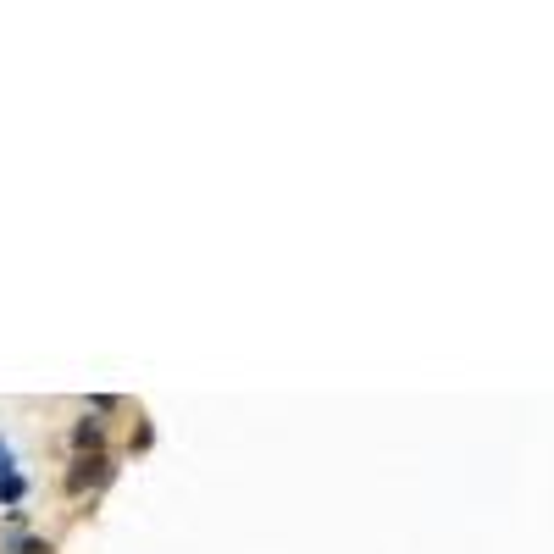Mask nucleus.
I'll use <instances>...</instances> for the list:
<instances>
[{"label":"nucleus","mask_w":554,"mask_h":554,"mask_svg":"<svg viewBox=\"0 0 554 554\" xmlns=\"http://www.w3.org/2000/svg\"><path fill=\"white\" fill-rule=\"evenodd\" d=\"M95 482H106V460L89 455V460H78V471L67 477V488H73V494H84V488H95Z\"/></svg>","instance_id":"f257e3e1"},{"label":"nucleus","mask_w":554,"mask_h":554,"mask_svg":"<svg viewBox=\"0 0 554 554\" xmlns=\"http://www.w3.org/2000/svg\"><path fill=\"white\" fill-rule=\"evenodd\" d=\"M17 554H45V543H34V538H28V543H17Z\"/></svg>","instance_id":"20e7f679"},{"label":"nucleus","mask_w":554,"mask_h":554,"mask_svg":"<svg viewBox=\"0 0 554 554\" xmlns=\"http://www.w3.org/2000/svg\"><path fill=\"white\" fill-rule=\"evenodd\" d=\"M78 449H100V438H106V433H100V422H78Z\"/></svg>","instance_id":"f03ea898"},{"label":"nucleus","mask_w":554,"mask_h":554,"mask_svg":"<svg viewBox=\"0 0 554 554\" xmlns=\"http://www.w3.org/2000/svg\"><path fill=\"white\" fill-rule=\"evenodd\" d=\"M0 499H6V505H12V499H23V477H17V471H6V477H0Z\"/></svg>","instance_id":"7ed1b4c3"},{"label":"nucleus","mask_w":554,"mask_h":554,"mask_svg":"<svg viewBox=\"0 0 554 554\" xmlns=\"http://www.w3.org/2000/svg\"><path fill=\"white\" fill-rule=\"evenodd\" d=\"M0 466H6V444H0Z\"/></svg>","instance_id":"39448f33"}]
</instances>
